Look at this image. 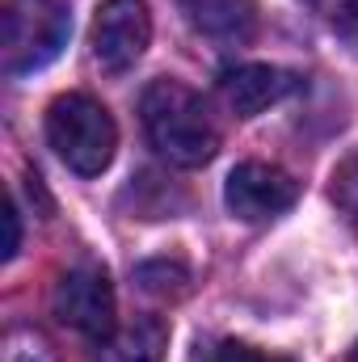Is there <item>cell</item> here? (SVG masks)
<instances>
[{
  "mask_svg": "<svg viewBox=\"0 0 358 362\" xmlns=\"http://www.w3.org/2000/svg\"><path fill=\"white\" fill-rule=\"evenodd\" d=\"M139 118L152 148L178 169H198L219 152V127L207 101L181 81H152L139 97Z\"/></svg>",
  "mask_w": 358,
  "mask_h": 362,
  "instance_id": "6da1fadb",
  "label": "cell"
},
{
  "mask_svg": "<svg viewBox=\"0 0 358 362\" xmlns=\"http://www.w3.org/2000/svg\"><path fill=\"white\" fill-rule=\"evenodd\" d=\"M47 144L55 148V156L72 173L97 177L114 160L118 127H114V118L101 101H93L85 93H64L47 110Z\"/></svg>",
  "mask_w": 358,
  "mask_h": 362,
  "instance_id": "7a4b0ae2",
  "label": "cell"
},
{
  "mask_svg": "<svg viewBox=\"0 0 358 362\" xmlns=\"http://www.w3.org/2000/svg\"><path fill=\"white\" fill-rule=\"evenodd\" d=\"M72 21L59 0H0V64L8 76L47 68L68 47Z\"/></svg>",
  "mask_w": 358,
  "mask_h": 362,
  "instance_id": "3957f363",
  "label": "cell"
},
{
  "mask_svg": "<svg viewBox=\"0 0 358 362\" xmlns=\"http://www.w3.org/2000/svg\"><path fill=\"white\" fill-rule=\"evenodd\" d=\"M51 312L64 329L105 341L118 325H114V286L105 270L97 266H76V270L59 274L55 291H51Z\"/></svg>",
  "mask_w": 358,
  "mask_h": 362,
  "instance_id": "277c9868",
  "label": "cell"
},
{
  "mask_svg": "<svg viewBox=\"0 0 358 362\" xmlns=\"http://www.w3.org/2000/svg\"><path fill=\"white\" fill-rule=\"evenodd\" d=\"M152 42V13L144 0H105L93 17V64L110 76L139 64Z\"/></svg>",
  "mask_w": 358,
  "mask_h": 362,
  "instance_id": "5b68a950",
  "label": "cell"
},
{
  "mask_svg": "<svg viewBox=\"0 0 358 362\" xmlns=\"http://www.w3.org/2000/svg\"><path fill=\"white\" fill-rule=\"evenodd\" d=\"M299 198V185L291 173L274 169V165H262V160H245L228 173V185H224V202L236 219L245 223H266V219H278L282 211H291Z\"/></svg>",
  "mask_w": 358,
  "mask_h": 362,
  "instance_id": "8992f818",
  "label": "cell"
},
{
  "mask_svg": "<svg viewBox=\"0 0 358 362\" xmlns=\"http://www.w3.org/2000/svg\"><path fill=\"white\" fill-rule=\"evenodd\" d=\"M295 89H299V76L274 64H236L219 72V93L236 118H253L270 105H278L282 97H291Z\"/></svg>",
  "mask_w": 358,
  "mask_h": 362,
  "instance_id": "52a82bcc",
  "label": "cell"
},
{
  "mask_svg": "<svg viewBox=\"0 0 358 362\" xmlns=\"http://www.w3.org/2000/svg\"><path fill=\"white\" fill-rule=\"evenodd\" d=\"M165 346L169 329L156 316H139L135 325H122L97 341V362H165Z\"/></svg>",
  "mask_w": 358,
  "mask_h": 362,
  "instance_id": "ba28073f",
  "label": "cell"
},
{
  "mask_svg": "<svg viewBox=\"0 0 358 362\" xmlns=\"http://www.w3.org/2000/svg\"><path fill=\"white\" fill-rule=\"evenodd\" d=\"M135 282H139L144 291H152V295H181L185 282H190V274H185V266H178V262H144V266L135 270Z\"/></svg>",
  "mask_w": 358,
  "mask_h": 362,
  "instance_id": "9c48e42d",
  "label": "cell"
},
{
  "mask_svg": "<svg viewBox=\"0 0 358 362\" xmlns=\"http://www.w3.org/2000/svg\"><path fill=\"white\" fill-rule=\"evenodd\" d=\"M4 362H55V354L38 329H13L4 337Z\"/></svg>",
  "mask_w": 358,
  "mask_h": 362,
  "instance_id": "30bf717a",
  "label": "cell"
},
{
  "mask_svg": "<svg viewBox=\"0 0 358 362\" xmlns=\"http://www.w3.org/2000/svg\"><path fill=\"white\" fill-rule=\"evenodd\" d=\"M198 362H295L287 354H270V350H258V346H245V341H215L207 346Z\"/></svg>",
  "mask_w": 358,
  "mask_h": 362,
  "instance_id": "8fae6325",
  "label": "cell"
},
{
  "mask_svg": "<svg viewBox=\"0 0 358 362\" xmlns=\"http://www.w3.org/2000/svg\"><path fill=\"white\" fill-rule=\"evenodd\" d=\"M333 198L342 202V211L358 219V156H350L337 173H333Z\"/></svg>",
  "mask_w": 358,
  "mask_h": 362,
  "instance_id": "7c38bea8",
  "label": "cell"
},
{
  "mask_svg": "<svg viewBox=\"0 0 358 362\" xmlns=\"http://www.w3.org/2000/svg\"><path fill=\"white\" fill-rule=\"evenodd\" d=\"M329 21H333V30H337L342 38L358 42V0H337L333 13H329Z\"/></svg>",
  "mask_w": 358,
  "mask_h": 362,
  "instance_id": "4fadbf2b",
  "label": "cell"
},
{
  "mask_svg": "<svg viewBox=\"0 0 358 362\" xmlns=\"http://www.w3.org/2000/svg\"><path fill=\"white\" fill-rule=\"evenodd\" d=\"M4 228H8V240H4V262H8V257H17V249H21V228H17V206H8V211H4Z\"/></svg>",
  "mask_w": 358,
  "mask_h": 362,
  "instance_id": "5bb4252c",
  "label": "cell"
},
{
  "mask_svg": "<svg viewBox=\"0 0 358 362\" xmlns=\"http://www.w3.org/2000/svg\"><path fill=\"white\" fill-rule=\"evenodd\" d=\"M308 4H312V8H321V13H333V4H337V0H308Z\"/></svg>",
  "mask_w": 358,
  "mask_h": 362,
  "instance_id": "9a60e30c",
  "label": "cell"
},
{
  "mask_svg": "<svg viewBox=\"0 0 358 362\" xmlns=\"http://www.w3.org/2000/svg\"><path fill=\"white\" fill-rule=\"evenodd\" d=\"M350 362H358V346H354V354H350Z\"/></svg>",
  "mask_w": 358,
  "mask_h": 362,
  "instance_id": "2e32d148",
  "label": "cell"
}]
</instances>
